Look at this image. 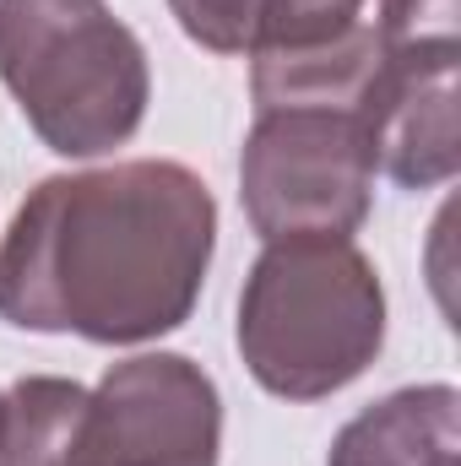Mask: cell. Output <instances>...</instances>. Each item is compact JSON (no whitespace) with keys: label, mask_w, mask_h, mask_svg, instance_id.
<instances>
[{"label":"cell","mask_w":461,"mask_h":466,"mask_svg":"<svg viewBox=\"0 0 461 466\" xmlns=\"http://www.w3.org/2000/svg\"><path fill=\"white\" fill-rule=\"evenodd\" d=\"M218 255L207 179L169 157L49 174L0 238V320L136 348L179 331Z\"/></svg>","instance_id":"obj_1"},{"label":"cell","mask_w":461,"mask_h":466,"mask_svg":"<svg viewBox=\"0 0 461 466\" xmlns=\"http://www.w3.org/2000/svg\"><path fill=\"white\" fill-rule=\"evenodd\" d=\"M233 342L250 380L282 401L347 390L385 348V288L353 238H271L239 293Z\"/></svg>","instance_id":"obj_2"},{"label":"cell","mask_w":461,"mask_h":466,"mask_svg":"<svg viewBox=\"0 0 461 466\" xmlns=\"http://www.w3.org/2000/svg\"><path fill=\"white\" fill-rule=\"evenodd\" d=\"M0 82L60 157L125 147L152 104L147 49L109 0H0Z\"/></svg>","instance_id":"obj_3"},{"label":"cell","mask_w":461,"mask_h":466,"mask_svg":"<svg viewBox=\"0 0 461 466\" xmlns=\"http://www.w3.org/2000/svg\"><path fill=\"white\" fill-rule=\"evenodd\" d=\"M374 152L358 109H266L239 157L250 228L271 238H353L369 218Z\"/></svg>","instance_id":"obj_4"},{"label":"cell","mask_w":461,"mask_h":466,"mask_svg":"<svg viewBox=\"0 0 461 466\" xmlns=\"http://www.w3.org/2000/svg\"><path fill=\"white\" fill-rule=\"evenodd\" d=\"M223 396L185 352H136L87 390L66 466H218Z\"/></svg>","instance_id":"obj_5"},{"label":"cell","mask_w":461,"mask_h":466,"mask_svg":"<svg viewBox=\"0 0 461 466\" xmlns=\"http://www.w3.org/2000/svg\"><path fill=\"white\" fill-rule=\"evenodd\" d=\"M461 49H380V71L358 104L374 174L402 190H440L461 168Z\"/></svg>","instance_id":"obj_6"},{"label":"cell","mask_w":461,"mask_h":466,"mask_svg":"<svg viewBox=\"0 0 461 466\" xmlns=\"http://www.w3.org/2000/svg\"><path fill=\"white\" fill-rule=\"evenodd\" d=\"M326 466H461V390L407 385L347 418Z\"/></svg>","instance_id":"obj_7"},{"label":"cell","mask_w":461,"mask_h":466,"mask_svg":"<svg viewBox=\"0 0 461 466\" xmlns=\"http://www.w3.org/2000/svg\"><path fill=\"white\" fill-rule=\"evenodd\" d=\"M380 71V33L353 22L347 33L304 49H255L250 98L266 109H358Z\"/></svg>","instance_id":"obj_8"},{"label":"cell","mask_w":461,"mask_h":466,"mask_svg":"<svg viewBox=\"0 0 461 466\" xmlns=\"http://www.w3.org/2000/svg\"><path fill=\"white\" fill-rule=\"evenodd\" d=\"M87 385L66 374H27L0 396V466H66Z\"/></svg>","instance_id":"obj_9"},{"label":"cell","mask_w":461,"mask_h":466,"mask_svg":"<svg viewBox=\"0 0 461 466\" xmlns=\"http://www.w3.org/2000/svg\"><path fill=\"white\" fill-rule=\"evenodd\" d=\"M179 33L212 55H255L266 27V0H169Z\"/></svg>","instance_id":"obj_10"},{"label":"cell","mask_w":461,"mask_h":466,"mask_svg":"<svg viewBox=\"0 0 461 466\" xmlns=\"http://www.w3.org/2000/svg\"><path fill=\"white\" fill-rule=\"evenodd\" d=\"M380 49H461V0H380Z\"/></svg>","instance_id":"obj_11"},{"label":"cell","mask_w":461,"mask_h":466,"mask_svg":"<svg viewBox=\"0 0 461 466\" xmlns=\"http://www.w3.org/2000/svg\"><path fill=\"white\" fill-rule=\"evenodd\" d=\"M364 0H266V27H261V49H304V44H326L347 33Z\"/></svg>","instance_id":"obj_12"}]
</instances>
